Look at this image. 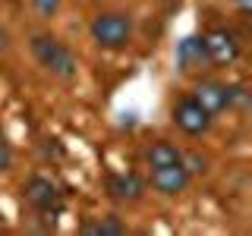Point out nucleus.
Returning <instances> with one entry per match:
<instances>
[{"instance_id":"6","label":"nucleus","mask_w":252,"mask_h":236,"mask_svg":"<svg viewBox=\"0 0 252 236\" xmlns=\"http://www.w3.org/2000/svg\"><path fill=\"white\" fill-rule=\"evenodd\" d=\"M22 195L35 211H57L60 208V189L54 179L47 177H32L26 186H22Z\"/></svg>"},{"instance_id":"9","label":"nucleus","mask_w":252,"mask_h":236,"mask_svg":"<svg viewBox=\"0 0 252 236\" xmlns=\"http://www.w3.org/2000/svg\"><path fill=\"white\" fill-rule=\"evenodd\" d=\"M177 63L180 69H199L208 66V51H205V35H189L177 44Z\"/></svg>"},{"instance_id":"11","label":"nucleus","mask_w":252,"mask_h":236,"mask_svg":"<svg viewBox=\"0 0 252 236\" xmlns=\"http://www.w3.org/2000/svg\"><path fill=\"white\" fill-rule=\"evenodd\" d=\"M82 233H89V236H123L126 224L117 214H107V217L94 220V224H82Z\"/></svg>"},{"instance_id":"8","label":"nucleus","mask_w":252,"mask_h":236,"mask_svg":"<svg viewBox=\"0 0 252 236\" xmlns=\"http://www.w3.org/2000/svg\"><path fill=\"white\" fill-rule=\"evenodd\" d=\"M107 192L114 202H139L145 195V179L136 173H114L107 179Z\"/></svg>"},{"instance_id":"5","label":"nucleus","mask_w":252,"mask_h":236,"mask_svg":"<svg viewBox=\"0 0 252 236\" xmlns=\"http://www.w3.org/2000/svg\"><path fill=\"white\" fill-rule=\"evenodd\" d=\"M189 179H192V173H189V167H186L183 161L164 164V167H152V186L161 195H167V199L186 192V189H189Z\"/></svg>"},{"instance_id":"1","label":"nucleus","mask_w":252,"mask_h":236,"mask_svg":"<svg viewBox=\"0 0 252 236\" xmlns=\"http://www.w3.org/2000/svg\"><path fill=\"white\" fill-rule=\"evenodd\" d=\"M29 47H32V57L41 63L51 76L63 79V82H73V79H76L79 63L73 57V51H69L63 41H57L54 35H35Z\"/></svg>"},{"instance_id":"12","label":"nucleus","mask_w":252,"mask_h":236,"mask_svg":"<svg viewBox=\"0 0 252 236\" xmlns=\"http://www.w3.org/2000/svg\"><path fill=\"white\" fill-rule=\"evenodd\" d=\"M60 3L63 0H32V6H35V13L41 16V19H54V16L60 13Z\"/></svg>"},{"instance_id":"2","label":"nucleus","mask_w":252,"mask_h":236,"mask_svg":"<svg viewBox=\"0 0 252 236\" xmlns=\"http://www.w3.org/2000/svg\"><path fill=\"white\" fill-rule=\"evenodd\" d=\"M92 41L104 51H123L132 41V19L126 13H101L92 19Z\"/></svg>"},{"instance_id":"3","label":"nucleus","mask_w":252,"mask_h":236,"mask_svg":"<svg viewBox=\"0 0 252 236\" xmlns=\"http://www.w3.org/2000/svg\"><path fill=\"white\" fill-rule=\"evenodd\" d=\"M211 120H215V117H211L195 98H183V101L173 104V123H177V129H183L186 136H205V132L211 129Z\"/></svg>"},{"instance_id":"4","label":"nucleus","mask_w":252,"mask_h":236,"mask_svg":"<svg viewBox=\"0 0 252 236\" xmlns=\"http://www.w3.org/2000/svg\"><path fill=\"white\" fill-rule=\"evenodd\" d=\"M205 51H208V63L215 66H230L240 57V38L230 29H211L205 35Z\"/></svg>"},{"instance_id":"13","label":"nucleus","mask_w":252,"mask_h":236,"mask_svg":"<svg viewBox=\"0 0 252 236\" xmlns=\"http://www.w3.org/2000/svg\"><path fill=\"white\" fill-rule=\"evenodd\" d=\"M10 164H13V148H10V142L3 139V132H0V173L10 170Z\"/></svg>"},{"instance_id":"14","label":"nucleus","mask_w":252,"mask_h":236,"mask_svg":"<svg viewBox=\"0 0 252 236\" xmlns=\"http://www.w3.org/2000/svg\"><path fill=\"white\" fill-rule=\"evenodd\" d=\"M236 6H240V13H243V16H249V13H252V0H236Z\"/></svg>"},{"instance_id":"7","label":"nucleus","mask_w":252,"mask_h":236,"mask_svg":"<svg viewBox=\"0 0 252 236\" xmlns=\"http://www.w3.org/2000/svg\"><path fill=\"white\" fill-rule=\"evenodd\" d=\"M192 98L199 101L211 117H218V114H224V110H230V85L215 82V79H202V82L195 85Z\"/></svg>"},{"instance_id":"10","label":"nucleus","mask_w":252,"mask_h":236,"mask_svg":"<svg viewBox=\"0 0 252 236\" xmlns=\"http://www.w3.org/2000/svg\"><path fill=\"white\" fill-rule=\"evenodd\" d=\"M145 161H148V167H164V164L183 161V151H180L173 142H155V145L145 151Z\"/></svg>"}]
</instances>
